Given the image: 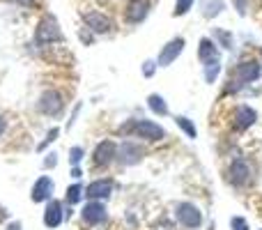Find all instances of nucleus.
Wrapping results in <instances>:
<instances>
[{
	"label": "nucleus",
	"instance_id": "obj_30",
	"mask_svg": "<svg viewBox=\"0 0 262 230\" xmlns=\"http://www.w3.org/2000/svg\"><path fill=\"white\" fill-rule=\"evenodd\" d=\"M154 74H157V60H145L143 62V76L152 78Z\"/></svg>",
	"mask_w": 262,
	"mask_h": 230
},
{
	"label": "nucleus",
	"instance_id": "obj_3",
	"mask_svg": "<svg viewBox=\"0 0 262 230\" xmlns=\"http://www.w3.org/2000/svg\"><path fill=\"white\" fill-rule=\"evenodd\" d=\"M223 175H226V182L232 186V189H249V186H253V182H255V166L251 159L237 157L226 166Z\"/></svg>",
	"mask_w": 262,
	"mask_h": 230
},
{
	"label": "nucleus",
	"instance_id": "obj_18",
	"mask_svg": "<svg viewBox=\"0 0 262 230\" xmlns=\"http://www.w3.org/2000/svg\"><path fill=\"white\" fill-rule=\"evenodd\" d=\"M147 111L152 115H157V117H168L170 115V106H168V101L163 99L159 92L147 95Z\"/></svg>",
	"mask_w": 262,
	"mask_h": 230
},
{
	"label": "nucleus",
	"instance_id": "obj_13",
	"mask_svg": "<svg viewBox=\"0 0 262 230\" xmlns=\"http://www.w3.org/2000/svg\"><path fill=\"white\" fill-rule=\"evenodd\" d=\"M154 0H124L122 3V21L127 26H138L147 18Z\"/></svg>",
	"mask_w": 262,
	"mask_h": 230
},
{
	"label": "nucleus",
	"instance_id": "obj_19",
	"mask_svg": "<svg viewBox=\"0 0 262 230\" xmlns=\"http://www.w3.org/2000/svg\"><path fill=\"white\" fill-rule=\"evenodd\" d=\"M83 189H85V184L83 182H72V184L64 189V205H69V207H76V205L83 203Z\"/></svg>",
	"mask_w": 262,
	"mask_h": 230
},
{
	"label": "nucleus",
	"instance_id": "obj_21",
	"mask_svg": "<svg viewBox=\"0 0 262 230\" xmlns=\"http://www.w3.org/2000/svg\"><path fill=\"white\" fill-rule=\"evenodd\" d=\"M60 134H62V129H60L58 124H55V127H51V129L46 131V136H44V138L39 140V145H37V152H39V154H44V152H46V148H51V145H53L55 140L60 138Z\"/></svg>",
	"mask_w": 262,
	"mask_h": 230
},
{
	"label": "nucleus",
	"instance_id": "obj_20",
	"mask_svg": "<svg viewBox=\"0 0 262 230\" xmlns=\"http://www.w3.org/2000/svg\"><path fill=\"white\" fill-rule=\"evenodd\" d=\"M172 122H175V127L186 136V138H191V140L198 138V127H195V122L191 120V117H186V115H172Z\"/></svg>",
	"mask_w": 262,
	"mask_h": 230
},
{
	"label": "nucleus",
	"instance_id": "obj_35",
	"mask_svg": "<svg viewBox=\"0 0 262 230\" xmlns=\"http://www.w3.org/2000/svg\"><path fill=\"white\" fill-rule=\"evenodd\" d=\"M5 230H23V223L21 221H7L5 223Z\"/></svg>",
	"mask_w": 262,
	"mask_h": 230
},
{
	"label": "nucleus",
	"instance_id": "obj_11",
	"mask_svg": "<svg viewBox=\"0 0 262 230\" xmlns=\"http://www.w3.org/2000/svg\"><path fill=\"white\" fill-rule=\"evenodd\" d=\"M115 186H118L115 177H111V175L97 177V180L85 184V189H83V200H101V203H106V200L113 196Z\"/></svg>",
	"mask_w": 262,
	"mask_h": 230
},
{
	"label": "nucleus",
	"instance_id": "obj_8",
	"mask_svg": "<svg viewBox=\"0 0 262 230\" xmlns=\"http://www.w3.org/2000/svg\"><path fill=\"white\" fill-rule=\"evenodd\" d=\"M78 219H81V226L85 228H99L101 223L108 221V207L101 200H85L78 212Z\"/></svg>",
	"mask_w": 262,
	"mask_h": 230
},
{
	"label": "nucleus",
	"instance_id": "obj_7",
	"mask_svg": "<svg viewBox=\"0 0 262 230\" xmlns=\"http://www.w3.org/2000/svg\"><path fill=\"white\" fill-rule=\"evenodd\" d=\"M81 18L85 23V30L95 32V35H108L115 28V18L101 7H88L81 12Z\"/></svg>",
	"mask_w": 262,
	"mask_h": 230
},
{
	"label": "nucleus",
	"instance_id": "obj_12",
	"mask_svg": "<svg viewBox=\"0 0 262 230\" xmlns=\"http://www.w3.org/2000/svg\"><path fill=\"white\" fill-rule=\"evenodd\" d=\"M62 30H60L58 21H55V16H51V14H46L44 18L39 21V26H37V32H35V41L39 46H51V44H58V41H62Z\"/></svg>",
	"mask_w": 262,
	"mask_h": 230
},
{
	"label": "nucleus",
	"instance_id": "obj_31",
	"mask_svg": "<svg viewBox=\"0 0 262 230\" xmlns=\"http://www.w3.org/2000/svg\"><path fill=\"white\" fill-rule=\"evenodd\" d=\"M69 177H72L74 182H81L83 180V166H72V171H69Z\"/></svg>",
	"mask_w": 262,
	"mask_h": 230
},
{
	"label": "nucleus",
	"instance_id": "obj_9",
	"mask_svg": "<svg viewBox=\"0 0 262 230\" xmlns=\"http://www.w3.org/2000/svg\"><path fill=\"white\" fill-rule=\"evenodd\" d=\"M228 122H230V129L235 131V134H246V131H249L251 127H255V122H258V111L249 104H237L235 109L230 111Z\"/></svg>",
	"mask_w": 262,
	"mask_h": 230
},
{
	"label": "nucleus",
	"instance_id": "obj_24",
	"mask_svg": "<svg viewBox=\"0 0 262 230\" xmlns=\"http://www.w3.org/2000/svg\"><path fill=\"white\" fill-rule=\"evenodd\" d=\"M203 16H207V18H214L216 14H221V9H223V3L221 0H203Z\"/></svg>",
	"mask_w": 262,
	"mask_h": 230
},
{
	"label": "nucleus",
	"instance_id": "obj_28",
	"mask_svg": "<svg viewBox=\"0 0 262 230\" xmlns=\"http://www.w3.org/2000/svg\"><path fill=\"white\" fill-rule=\"evenodd\" d=\"M81 111H83V101H78V104L76 106H74V109H72V113H69V120H67V124H64V129H72V127L74 124H76V120H78V113H81Z\"/></svg>",
	"mask_w": 262,
	"mask_h": 230
},
{
	"label": "nucleus",
	"instance_id": "obj_23",
	"mask_svg": "<svg viewBox=\"0 0 262 230\" xmlns=\"http://www.w3.org/2000/svg\"><path fill=\"white\" fill-rule=\"evenodd\" d=\"M88 157L85 148L83 145H72L67 152V159H69V166H83V159Z\"/></svg>",
	"mask_w": 262,
	"mask_h": 230
},
{
	"label": "nucleus",
	"instance_id": "obj_17",
	"mask_svg": "<svg viewBox=\"0 0 262 230\" xmlns=\"http://www.w3.org/2000/svg\"><path fill=\"white\" fill-rule=\"evenodd\" d=\"M198 60L203 65L214 62V60H221V51H219V44L212 39V37H203L198 44Z\"/></svg>",
	"mask_w": 262,
	"mask_h": 230
},
{
	"label": "nucleus",
	"instance_id": "obj_27",
	"mask_svg": "<svg viewBox=\"0 0 262 230\" xmlns=\"http://www.w3.org/2000/svg\"><path fill=\"white\" fill-rule=\"evenodd\" d=\"M230 230H251V223L246 217H242V214H235V217H230Z\"/></svg>",
	"mask_w": 262,
	"mask_h": 230
},
{
	"label": "nucleus",
	"instance_id": "obj_14",
	"mask_svg": "<svg viewBox=\"0 0 262 230\" xmlns=\"http://www.w3.org/2000/svg\"><path fill=\"white\" fill-rule=\"evenodd\" d=\"M55 194V182L51 175H39L30 186V200L35 205H44L53 198Z\"/></svg>",
	"mask_w": 262,
	"mask_h": 230
},
{
	"label": "nucleus",
	"instance_id": "obj_25",
	"mask_svg": "<svg viewBox=\"0 0 262 230\" xmlns=\"http://www.w3.org/2000/svg\"><path fill=\"white\" fill-rule=\"evenodd\" d=\"M58 163H60V154L55 152V150H49V152H46V157L41 159V168H44V171H53Z\"/></svg>",
	"mask_w": 262,
	"mask_h": 230
},
{
	"label": "nucleus",
	"instance_id": "obj_33",
	"mask_svg": "<svg viewBox=\"0 0 262 230\" xmlns=\"http://www.w3.org/2000/svg\"><path fill=\"white\" fill-rule=\"evenodd\" d=\"M7 129H9V120H7V115L0 113V138H3V136L7 134Z\"/></svg>",
	"mask_w": 262,
	"mask_h": 230
},
{
	"label": "nucleus",
	"instance_id": "obj_34",
	"mask_svg": "<svg viewBox=\"0 0 262 230\" xmlns=\"http://www.w3.org/2000/svg\"><path fill=\"white\" fill-rule=\"evenodd\" d=\"M235 7H237V12L244 16L246 9H249V0H235Z\"/></svg>",
	"mask_w": 262,
	"mask_h": 230
},
{
	"label": "nucleus",
	"instance_id": "obj_5",
	"mask_svg": "<svg viewBox=\"0 0 262 230\" xmlns=\"http://www.w3.org/2000/svg\"><path fill=\"white\" fill-rule=\"evenodd\" d=\"M145 157H147V148H145V143H140V140H136V138L118 140V157H115V163H118L120 168L138 166V163L145 161Z\"/></svg>",
	"mask_w": 262,
	"mask_h": 230
},
{
	"label": "nucleus",
	"instance_id": "obj_26",
	"mask_svg": "<svg viewBox=\"0 0 262 230\" xmlns=\"http://www.w3.org/2000/svg\"><path fill=\"white\" fill-rule=\"evenodd\" d=\"M212 35H214V39L219 41V46H223V49H232V35H230V32H226V30H214Z\"/></svg>",
	"mask_w": 262,
	"mask_h": 230
},
{
	"label": "nucleus",
	"instance_id": "obj_4",
	"mask_svg": "<svg viewBox=\"0 0 262 230\" xmlns=\"http://www.w3.org/2000/svg\"><path fill=\"white\" fill-rule=\"evenodd\" d=\"M35 109L39 115L58 120V117H62L64 111H67V97H64V92L58 90V88H46V90H41V95L37 97Z\"/></svg>",
	"mask_w": 262,
	"mask_h": 230
},
{
	"label": "nucleus",
	"instance_id": "obj_15",
	"mask_svg": "<svg viewBox=\"0 0 262 230\" xmlns=\"http://www.w3.org/2000/svg\"><path fill=\"white\" fill-rule=\"evenodd\" d=\"M41 223L49 230H55L64 223V203L58 198H51L44 203V212H41Z\"/></svg>",
	"mask_w": 262,
	"mask_h": 230
},
{
	"label": "nucleus",
	"instance_id": "obj_2",
	"mask_svg": "<svg viewBox=\"0 0 262 230\" xmlns=\"http://www.w3.org/2000/svg\"><path fill=\"white\" fill-rule=\"evenodd\" d=\"M262 76V62L258 58H244L230 69L228 74V81H226V90L223 95H237L242 92L246 86L255 83Z\"/></svg>",
	"mask_w": 262,
	"mask_h": 230
},
{
	"label": "nucleus",
	"instance_id": "obj_6",
	"mask_svg": "<svg viewBox=\"0 0 262 230\" xmlns=\"http://www.w3.org/2000/svg\"><path fill=\"white\" fill-rule=\"evenodd\" d=\"M172 219L184 230H198L205 221V214L191 200H177V203H172Z\"/></svg>",
	"mask_w": 262,
	"mask_h": 230
},
{
	"label": "nucleus",
	"instance_id": "obj_22",
	"mask_svg": "<svg viewBox=\"0 0 262 230\" xmlns=\"http://www.w3.org/2000/svg\"><path fill=\"white\" fill-rule=\"evenodd\" d=\"M221 60H214V62H207V65H203V78H205V83H216V78H219V74H221Z\"/></svg>",
	"mask_w": 262,
	"mask_h": 230
},
{
	"label": "nucleus",
	"instance_id": "obj_32",
	"mask_svg": "<svg viewBox=\"0 0 262 230\" xmlns=\"http://www.w3.org/2000/svg\"><path fill=\"white\" fill-rule=\"evenodd\" d=\"M7 221H12V214H9V210L5 207L3 203H0V226H5Z\"/></svg>",
	"mask_w": 262,
	"mask_h": 230
},
{
	"label": "nucleus",
	"instance_id": "obj_10",
	"mask_svg": "<svg viewBox=\"0 0 262 230\" xmlns=\"http://www.w3.org/2000/svg\"><path fill=\"white\" fill-rule=\"evenodd\" d=\"M115 157H118V140H113V138L99 140V143L95 145V150H92V154H90L92 166H95L97 171H106V168H111L115 163Z\"/></svg>",
	"mask_w": 262,
	"mask_h": 230
},
{
	"label": "nucleus",
	"instance_id": "obj_29",
	"mask_svg": "<svg viewBox=\"0 0 262 230\" xmlns=\"http://www.w3.org/2000/svg\"><path fill=\"white\" fill-rule=\"evenodd\" d=\"M193 7V0H177L175 5V16H184L189 9Z\"/></svg>",
	"mask_w": 262,
	"mask_h": 230
},
{
	"label": "nucleus",
	"instance_id": "obj_1",
	"mask_svg": "<svg viewBox=\"0 0 262 230\" xmlns=\"http://www.w3.org/2000/svg\"><path fill=\"white\" fill-rule=\"evenodd\" d=\"M118 136L122 138H136L140 143H161L168 136L166 127L159 124L157 120L138 117V120H127L118 127Z\"/></svg>",
	"mask_w": 262,
	"mask_h": 230
},
{
	"label": "nucleus",
	"instance_id": "obj_16",
	"mask_svg": "<svg viewBox=\"0 0 262 230\" xmlns=\"http://www.w3.org/2000/svg\"><path fill=\"white\" fill-rule=\"evenodd\" d=\"M182 51H184V37H175V39H170L161 49V53H159L157 67H170V65L182 55Z\"/></svg>",
	"mask_w": 262,
	"mask_h": 230
}]
</instances>
